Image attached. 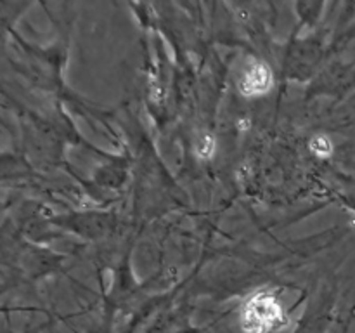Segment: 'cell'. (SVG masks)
Instances as JSON below:
<instances>
[{
    "mask_svg": "<svg viewBox=\"0 0 355 333\" xmlns=\"http://www.w3.org/2000/svg\"><path fill=\"white\" fill-rule=\"evenodd\" d=\"M239 325L243 333H272L286 326V314L276 291H253L243 304Z\"/></svg>",
    "mask_w": 355,
    "mask_h": 333,
    "instance_id": "1",
    "label": "cell"
},
{
    "mask_svg": "<svg viewBox=\"0 0 355 333\" xmlns=\"http://www.w3.org/2000/svg\"><path fill=\"white\" fill-rule=\"evenodd\" d=\"M274 85V75L272 69L267 62L255 61L250 62L245 69L241 71L238 80V89L239 92L245 97L255 99V97H262L269 94V90Z\"/></svg>",
    "mask_w": 355,
    "mask_h": 333,
    "instance_id": "2",
    "label": "cell"
},
{
    "mask_svg": "<svg viewBox=\"0 0 355 333\" xmlns=\"http://www.w3.org/2000/svg\"><path fill=\"white\" fill-rule=\"evenodd\" d=\"M217 153V137L211 132H201L194 142V155L201 162H208Z\"/></svg>",
    "mask_w": 355,
    "mask_h": 333,
    "instance_id": "3",
    "label": "cell"
},
{
    "mask_svg": "<svg viewBox=\"0 0 355 333\" xmlns=\"http://www.w3.org/2000/svg\"><path fill=\"white\" fill-rule=\"evenodd\" d=\"M309 149L318 158H329L333 151H335V144H333V141L326 134H315L309 141Z\"/></svg>",
    "mask_w": 355,
    "mask_h": 333,
    "instance_id": "4",
    "label": "cell"
},
{
    "mask_svg": "<svg viewBox=\"0 0 355 333\" xmlns=\"http://www.w3.org/2000/svg\"><path fill=\"white\" fill-rule=\"evenodd\" d=\"M149 96L155 103H162L163 97H165V89L159 82H151L149 83Z\"/></svg>",
    "mask_w": 355,
    "mask_h": 333,
    "instance_id": "5",
    "label": "cell"
},
{
    "mask_svg": "<svg viewBox=\"0 0 355 333\" xmlns=\"http://www.w3.org/2000/svg\"><path fill=\"white\" fill-rule=\"evenodd\" d=\"M236 128H238L239 132H248L250 128H252V118L239 117L238 120H236Z\"/></svg>",
    "mask_w": 355,
    "mask_h": 333,
    "instance_id": "6",
    "label": "cell"
}]
</instances>
